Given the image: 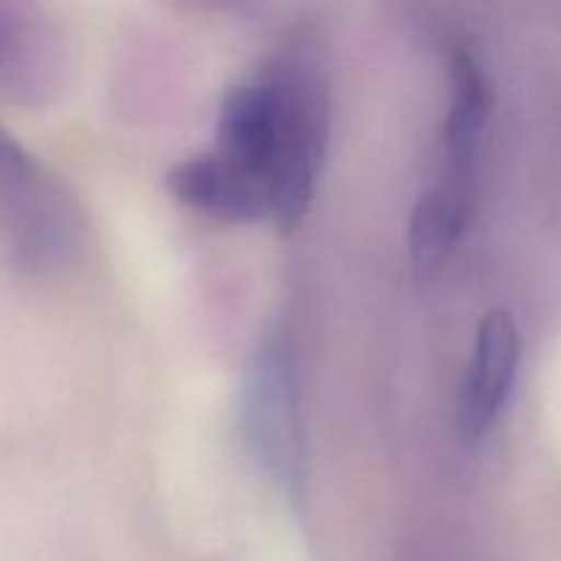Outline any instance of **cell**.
<instances>
[{"instance_id": "3957f363", "label": "cell", "mask_w": 561, "mask_h": 561, "mask_svg": "<svg viewBox=\"0 0 561 561\" xmlns=\"http://www.w3.org/2000/svg\"><path fill=\"white\" fill-rule=\"evenodd\" d=\"M0 239L22 263H49L69 241V211L53 181L0 129Z\"/></svg>"}, {"instance_id": "8992f818", "label": "cell", "mask_w": 561, "mask_h": 561, "mask_svg": "<svg viewBox=\"0 0 561 561\" xmlns=\"http://www.w3.org/2000/svg\"><path fill=\"white\" fill-rule=\"evenodd\" d=\"M168 190L184 206L222 222H255L272 217V192L266 181L222 151L175 164L168 173Z\"/></svg>"}, {"instance_id": "5b68a950", "label": "cell", "mask_w": 561, "mask_h": 561, "mask_svg": "<svg viewBox=\"0 0 561 561\" xmlns=\"http://www.w3.org/2000/svg\"><path fill=\"white\" fill-rule=\"evenodd\" d=\"M520 359V337L515 321L504 310L491 312L480 323L474 351L460 398V431L466 442H482L513 392Z\"/></svg>"}, {"instance_id": "52a82bcc", "label": "cell", "mask_w": 561, "mask_h": 561, "mask_svg": "<svg viewBox=\"0 0 561 561\" xmlns=\"http://www.w3.org/2000/svg\"><path fill=\"white\" fill-rule=\"evenodd\" d=\"M219 151L266 181L272 192L274 102L266 80L228 91L219 113Z\"/></svg>"}, {"instance_id": "7a4b0ae2", "label": "cell", "mask_w": 561, "mask_h": 561, "mask_svg": "<svg viewBox=\"0 0 561 561\" xmlns=\"http://www.w3.org/2000/svg\"><path fill=\"white\" fill-rule=\"evenodd\" d=\"M241 427L257 469L290 499L301 491L305 433L296 362L283 343H266L247 365Z\"/></svg>"}, {"instance_id": "277c9868", "label": "cell", "mask_w": 561, "mask_h": 561, "mask_svg": "<svg viewBox=\"0 0 561 561\" xmlns=\"http://www.w3.org/2000/svg\"><path fill=\"white\" fill-rule=\"evenodd\" d=\"M491 115V91L477 60L455 49L449 60V113L444 126V164L438 184L425 195L436 197L460 225L469 222L474 206L477 157Z\"/></svg>"}, {"instance_id": "6da1fadb", "label": "cell", "mask_w": 561, "mask_h": 561, "mask_svg": "<svg viewBox=\"0 0 561 561\" xmlns=\"http://www.w3.org/2000/svg\"><path fill=\"white\" fill-rule=\"evenodd\" d=\"M274 102L272 217L294 230L310 206L327 142V85L316 60L290 49L266 75Z\"/></svg>"}]
</instances>
